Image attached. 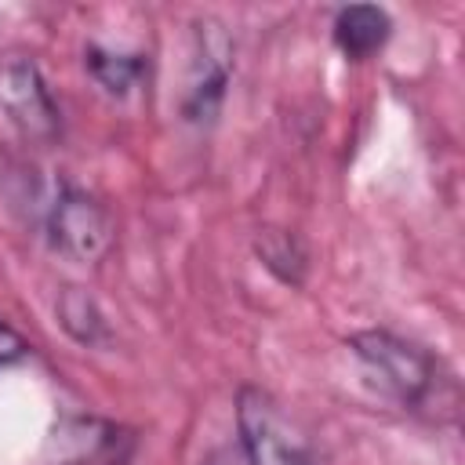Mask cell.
Here are the masks:
<instances>
[{
  "instance_id": "1",
  "label": "cell",
  "mask_w": 465,
  "mask_h": 465,
  "mask_svg": "<svg viewBox=\"0 0 465 465\" xmlns=\"http://www.w3.org/2000/svg\"><path fill=\"white\" fill-rule=\"evenodd\" d=\"M352 356L360 360L363 374L400 407L421 411L440 403V363L421 345L392 334V331H360L349 338Z\"/></svg>"
},
{
  "instance_id": "2",
  "label": "cell",
  "mask_w": 465,
  "mask_h": 465,
  "mask_svg": "<svg viewBox=\"0 0 465 465\" xmlns=\"http://www.w3.org/2000/svg\"><path fill=\"white\" fill-rule=\"evenodd\" d=\"M51 243V251H58L69 262H98L105 258V251L113 247V214L105 211V203L69 182H51L36 214H33Z\"/></svg>"
},
{
  "instance_id": "3",
  "label": "cell",
  "mask_w": 465,
  "mask_h": 465,
  "mask_svg": "<svg viewBox=\"0 0 465 465\" xmlns=\"http://www.w3.org/2000/svg\"><path fill=\"white\" fill-rule=\"evenodd\" d=\"M236 432L247 465H320L309 432L258 385H243L236 396Z\"/></svg>"
},
{
  "instance_id": "4",
  "label": "cell",
  "mask_w": 465,
  "mask_h": 465,
  "mask_svg": "<svg viewBox=\"0 0 465 465\" xmlns=\"http://www.w3.org/2000/svg\"><path fill=\"white\" fill-rule=\"evenodd\" d=\"M0 120L33 145H47L62 134V113L33 58L11 54L0 62Z\"/></svg>"
},
{
  "instance_id": "5",
  "label": "cell",
  "mask_w": 465,
  "mask_h": 465,
  "mask_svg": "<svg viewBox=\"0 0 465 465\" xmlns=\"http://www.w3.org/2000/svg\"><path fill=\"white\" fill-rule=\"evenodd\" d=\"M229 73H232V40H229V33L214 18L196 22L193 25L185 91H182V116L189 124L203 127V124H211L218 116Z\"/></svg>"
},
{
  "instance_id": "6",
  "label": "cell",
  "mask_w": 465,
  "mask_h": 465,
  "mask_svg": "<svg viewBox=\"0 0 465 465\" xmlns=\"http://www.w3.org/2000/svg\"><path fill=\"white\" fill-rule=\"evenodd\" d=\"M84 65L91 73V80L109 94V98H127L134 94L145 76H149V62L138 51H116L105 44H87L84 47Z\"/></svg>"
},
{
  "instance_id": "7",
  "label": "cell",
  "mask_w": 465,
  "mask_h": 465,
  "mask_svg": "<svg viewBox=\"0 0 465 465\" xmlns=\"http://www.w3.org/2000/svg\"><path fill=\"white\" fill-rule=\"evenodd\" d=\"M331 33H334V44H338L341 54H349V58H371L374 51L385 47V40L392 33V22L374 4H352V7H341L334 15Z\"/></svg>"
},
{
  "instance_id": "8",
  "label": "cell",
  "mask_w": 465,
  "mask_h": 465,
  "mask_svg": "<svg viewBox=\"0 0 465 465\" xmlns=\"http://www.w3.org/2000/svg\"><path fill=\"white\" fill-rule=\"evenodd\" d=\"M58 320L69 331V338H76L80 345H102V341H109V327H105L102 309L80 287H65L62 291V298H58Z\"/></svg>"
},
{
  "instance_id": "9",
  "label": "cell",
  "mask_w": 465,
  "mask_h": 465,
  "mask_svg": "<svg viewBox=\"0 0 465 465\" xmlns=\"http://www.w3.org/2000/svg\"><path fill=\"white\" fill-rule=\"evenodd\" d=\"M254 251H258V258H262L283 283H302V272H305V251H302L298 236H291L287 229H262Z\"/></svg>"
},
{
  "instance_id": "10",
  "label": "cell",
  "mask_w": 465,
  "mask_h": 465,
  "mask_svg": "<svg viewBox=\"0 0 465 465\" xmlns=\"http://www.w3.org/2000/svg\"><path fill=\"white\" fill-rule=\"evenodd\" d=\"M29 352V345H25V338L0 316V367H7V363H18L22 356Z\"/></svg>"
}]
</instances>
